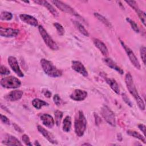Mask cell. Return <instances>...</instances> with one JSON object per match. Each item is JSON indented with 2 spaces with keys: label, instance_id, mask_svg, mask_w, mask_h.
Wrapping results in <instances>:
<instances>
[{
  "label": "cell",
  "instance_id": "3",
  "mask_svg": "<svg viewBox=\"0 0 146 146\" xmlns=\"http://www.w3.org/2000/svg\"><path fill=\"white\" fill-rule=\"evenodd\" d=\"M40 62L43 71L48 76L52 78H57L62 75V71L56 67L50 61L46 59H42Z\"/></svg>",
  "mask_w": 146,
  "mask_h": 146
},
{
  "label": "cell",
  "instance_id": "9",
  "mask_svg": "<svg viewBox=\"0 0 146 146\" xmlns=\"http://www.w3.org/2000/svg\"><path fill=\"white\" fill-rule=\"evenodd\" d=\"M8 63L12 70L19 77H23L24 74L21 71L18 64L17 58L14 56H10L8 58Z\"/></svg>",
  "mask_w": 146,
  "mask_h": 146
},
{
  "label": "cell",
  "instance_id": "22",
  "mask_svg": "<svg viewBox=\"0 0 146 146\" xmlns=\"http://www.w3.org/2000/svg\"><path fill=\"white\" fill-rule=\"evenodd\" d=\"M107 83L110 86L111 88L117 94H120V88L116 80L112 78H106Z\"/></svg>",
  "mask_w": 146,
  "mask_h": 146
},
{
  "label": "cell",
  "instance_id": "30",
  "mask_svg": "<svg viewBox=\"0 0 146 146\" xmlns=\"http://www.w3.org/2000/svg\"><path fill=\"white\" fill-rule=\"evenodd\" d=\"M126 21L129 23V25H131L132 29L136 33H139V29L138 27V26H137V25L136 24V23L135 21H133V20H132L129 18H126Z\"/></svg>",
  "mask_w": 146,
  "mask_h": 146
},
{
  "label": "cell",
  "instance_id": "19",
  "mask_svg": "<svg viewBox=\"0 0 146 146\" xmlns=\"http://www.w3.org/2000/svg\"><path fill=\"white\" fill-rule=\"evenodd\" d=\"M93 42L95 46L99 50L101 53L105 56H107L108 55V50L106 44L100 40L96 38L93 39Z\"/></svg>",
  "mask_w": 146,
  "mask_h": 146
},
{
  "label": "cell",
  "instance_id": "31",
  "mask_svg": "<svg viewBox=\"0 0 146 146\" xmlns=\"http://www.w3.org/2000/svg\"><path fill=\"white\" fill-rule=\"evenodd\" d=\"M54 26H55V29L57 30V32L58 33V34L59 35H63L64 34V29L63 28V27L62 26V25H60V23H58V22H55L54 23Z\"/></svg>",
  "mask_w": 146,
  "mask_h": 146
},
{
  "label": "cell",
  "instance_id": "20",
  "mask_svg": "<svg viewBox=\"0 0 146 146\" xmlns=\"http://www.w3.org/2000/svg\"><path fill=\"white\" fill-rule=\"evenodd\" d=\"M34 2L38 4V5H42V6L46 7V9L51 13V14L53 16L57 17L58 15V13L57 12L56 9L50 3H48V2H47V1H42V0L34 1Z\"/></svg>",
  "mask_w": 146,
  "mask_h": 146
},
{
  "label": "cell",
  "instance_id": "4",
  "mask_svg": "<svg viewBox=\"0 0 146 146\" xmlns=\"http://www.w3.org/2000/svg\"><path fill=\"white\" fill-rule=\"evenodd\" d=\"M38 30L41 35L45 44L51 50H57L59 48L56 43L52 39V38L49 35L46 30L41 25L38 26Z\"/></svg>",
  "mask_w": 146,
  "mask_h": 146
},
{
  "label": "cell",
  "instance_id": "14",
  "mask_svg": "<svg viewBox=\"0 0 146 146\" xmlns=\"http://www.w3.org/2000/svg\"><path fill=\"white\" fill-rule=\"evenodd\" d=\"M37 129L38 131L44 136V137L46 138L50 143L52 144H57V141L55 139V137L53 136V135L51 134L44 128H43L42 126L38 125L37 126Z\"/></svg>",
  "mask_w": 146,
  "mask_h": 146
},
{
  "label": "cell",
  "instance_id": "28",
  "mask_svg": "<svg viewBox=\"0 0 146 146\" xmlns=\"http://www.w3.org/2000/svg\"><path fill=\"white\" fill-rule=\"evenodd\" d=\"M63 112L60 111L56 110L54 112V116H55V123L57 126H59L60 124L61 120L63 117Z\"/></svg>",
  "mask_w": 146,
  "mask_h": 146
},
{
  "label": "cell",
  "instance_id": "15",
  "mask_svg": "<svg viewBox=\"0 0 146 146\" xmlns=\"http://www.w3.org/2000/svg\"><path fill=\"white\" fill-rule=\"evenodd\" d=\"M23 92L21 90H14L6 95L4 98L9 101H17L21 99L23 96Z\"/></svg>",
  "mask_w": 146,
  "mask_h": 146
},
{
  "label": "cell",
  "instance_id": "1",
  "mask_svg": "<svg viewBox=\"0 0 146 146\" xmlns=\"http://www.w3.org/2000/svg\"><path fill=\"white\" fill-rule=\"evenodd\" d=\"M125 83L127 86L129 92L131 94V95L133 96L134 99H135L139 108L141 110H145V104L143 100V99L140 96L135 85L133 82V80L131 74L129 72H127L125 76Z\"/></svg>",
  "mask_w": 146,
  "mask_h": 146
},
{
  "label": "cell",
  "instance_id": "10",
  "mask_svg": "<svg viewBox=\"0 0 146 146\" xmlns=\"http://www.w3.org/2000/svg\"><path fill=\"white\" fill-rule=\"evenodd\" d=\"M129 6H131L137 13L138 17H139L140 21L143 23V24L145 26V13L143 11L141 10L138 6L137 3L135 1H125Z\"/></svg>",
  "mask_w": 146,
  "mask_h": 146
},
{
  "label": "cell",
  "instance_id": "36",
  "mask_svg": "<svg viewBox=\"0 0 146 146\" xmlns=\"http://www.w3.org/2000/svg\"><path fill=\"white\" fill-rule=\"evenodd\" d=\"M1 120L5 124H10V120H9V119L6 116L2 114H1Z\"/></svg>",
  "mask_w": 146,
  "mask_h": 146
},
{
  "label": "cell",
  "instance_id": "8",
  "mask_svg": "<svg viewBox=\"0 0 146 146\" xmlns=\"http://www.w3.org/2000/svg\"><path fill=\"white\" fill-rule=\"evenodd\" d=\"M51 2L61 11L76 17H80L79 14L71 6L60 1H52Z\"/></svg>",
  "mask_w": 146,
  "mask_h": 146
},
{
  "label": "cell",
  "instance_id": "21",
  "mask_svg": "<svg viewBox=\"0 0 146 146\" xmlns=\"http://www.w3.org/2000/svg\"><path fill=\"white\" fill-rule=\"evenodd\" d=\"M103 61L106 63V64L111 68L115 70L120 74H123L124 71L123 70V69H121L119 66H118L117 64L112 59L109 58H106L103 59Z\"/></svg>",
  "mask_w": 146,
  "mask_h": 146
},
{
  "label": "cell",
  "instance_id": "37",
  "mask_svg": "<svg viewBox=\"0 0 146 146\" xmlns=\"http://www.w3.org/2000/svg\"><path fill=\"white\" fill-rule=\"evenodd\" d=\"M122 98L124 100V101L130 107H132V103L131 102V101L129 100V99H128V98L127 97V96L125 94H122Z\"/></svg>",
  "mask_w": 146,
  "mask_h": 146
},
{
  "label": "cell",
  "instance_id": "2",
  "mask_svg": "<svg viewBox=\"0 0 146 146\" xmlns=\"http://www.w3.org/2000/svg\"><path fill=\"white\" fill-rule=\"evenodd\" d=\"M87 120L86 117L82 111H79L76 113L74 121V129L76 135L79 136H82L86 129Z\"/></svg>",
  "mask_w": 146,
  "mask_h": 146
},
{
  "label": "cell",
  "instance_id": "42",
  "mask_svg": "<svg viewBox=\"0 0 146 146\" xmlns=\"http://www.w3.org/2000/svg\"><path fill=\"white\" fill-rule=\"evenodd\" d=\"M82 145H91V144H88V143H84V144H83Z\"/></svg>",
  "mask_w": 146,
  "mask_h": 146
},
{
  "label": "cell",
  "instance_id": "18",
  "mask_svg": "<svg viewBox=\"0 0 146 146\" xmlns=\"http://www.w3.org/2000/svg\"><path fill=\"white\" fill-rule=\"evenodd\" d=\"M2 143L6 145H22V143L20 141L11 135L6 134L5 137V140L2 141Z\"/></svg>",
  "mask_w": 146,
  "mask_h": 146
},
{
  "label": "cell",
  "instance_id": "7",
  "mask_svg": "<svg viewBox=\"0 0 146 146\" xmlns=\"http://www.w3.org/2000/svg\"><path fill=\"white\" fill-rule=\"evenodd\" d=\"M120 40V42L122 46V47H123V48L124 49L127 56H128L129 58V60L131 61V63L133 64V66L136 68V69H138V70H140V64L137 59V58H136V56H135V54L133 53V52L132 51V50L127 45L125 44V43L121 40V39H119Z\"/></svg>",
  "mask_w": 146,
  "mask_h": 146
},
{
  "label": "cell",
  "instance_id": "29",
  "mask_svg": "<svg viewBox=\"0 0 146 146\" xmlns=\"http://www.w3.org/2000/svg\"><path fill=\"white\" fill-rule=\"evenodd\" d=\"M13 18V14L7 11H2L0 15V19L4 21H10Z\"/></svg>",
  "mask_w": 146,
  "mask_h": 146
},
{
  "label": "cell",
  "instance_id": "11",
  "mask_svg": "<svg viewBox=\"0 0 146 146\" xmlns=\"http://www.w3.org/2000/svg\"><path fill=\"white\" fill-rule=\"evenodd\" d=\"M71 67L74 71L81 74L83 76L87 77L88 76V72L87 70L80 62L77 60H73L72 62Z\"/></svg>",
  "mask_w": 146,
  "mask_h": 146
},
{
  "label": "cell",
  "instance_id": "13",
  "mask_svg": "<svg viewBox=\"0 0 146 146\" xmlns=\"http://www.w3.org/2000/svg\"><path fill=\"white\" fill-rule=\"evenodd\" d=\"M87 96V92L84 90L80 89L75 90L71 94L70 98L75 101H82L84 100Z\"/></svg>",
  "mask_w": 146,
  "mask_h": 146
},
{
  "label": "cell",
  "instance_id": "26",
  "mask_svg": "<svg viewBox=\"0 0 146 146\" xmlns=\"http://www.w3.org/2000/svg\"><path fill=\"white\" fill-rule=\"evenodd\" d=\"M73 22H74L75 26L77 27V29H78V30L79 31V32L81 34H82L83 35H84L86 36H89L88 32L87 31V30L84 28V27L82 24H80L79 22H78L77 21H74Z\"/></svg>",
  "mask_w": 146,
  "mask_h": 146
},
{
  "label": "cell",
  "instance_id": "40",
  "mask_svg": "<svg viewBox=\"0 0 146 146\" xmlns=\"http://www.w3.org/2000/svg\"><path fill=\"white\" fill-rule=\"evenodd\" d=\"M13 125L14 126V128L17 131H19V132H22V130L21 129V128H19L17 125H16V124H13Z\"/></svg>",
  "mask_w": 146,
  "mask_h": 146
},
{
  "label": "cell",
  "instance_id": "25",
  "mask_svg": "<svg viewBox=\"0 0 146 146\" xmlns=\"http://www.w3.org/2000/svg\"><path fill=\"white\" fill-rule=\"evenodd\" d=\"M127 133L129 136H132V137H133L135 138L138 139L139 140H140L142 142H143L144 144L146 143L145 136H143L141 134H140L139 132H136L135 131L129 129V130L127 131Z\"/></svg>",
  "mask_w": 146,
  "mask_h": 146
},
{
  "label": "cell",
  "instance_id": "23",
  "mask_svg": "<svg viewBox=\"0 0 146 146\" xmlns=\"http://www.w3.org/2000/svg\"><path fill=\"white\" fill-rule=\"evenodd\" d=\"M71 128V118L70 116H66L63 121V130L68 132L70 131Z\"/></svg>",
  "mask_w": 146,
  "mask_h": 146
},
{
  "label": "cell",
  "instance_id": "6",
  "mask_svg": "<svg viewBox=\"0 0 146 146\" xmlns=\"http://www.w3.org/2000/svg\"><path fill=\"white\" fill-rule=\"evenodd\" d=\"M100 113L102 117L109 124L113 127L116 126V119L114 113L108 106L104 105L101 108Z\"/></svg>",
  "mask_w": 146,
  "mask_h": 146
},
{
  "label": "cell",
  "instance_id": "38",
  "mask_svg": "<svg viewBox=\"0 0 146 146\" xmlns=\"http://www.w3.org/2000/svg\"><path fill=\"white\" fill-rule=\"evenodd\" d=\"M138 128L143 132L144 136H145V125L143 124H140L138 125Z\"/></svg>",
  "mask_w": 146,
  "mask_h": 146
},
{
  "label": "cell",
  "instance_id": "35",
  "mask_svg": "<svg viewBox=\"0 0 146 146\" xmlns=\"http://www.w3.org/2000/svg\"><path fill=\"white\" fill-rule=\"evenodd\" d=\"M22 139V141L25 144V145H32V144L31 143L30 140V138L27 135H26V134L23 135Z\"/></svg>",
  "mask_w": 146,
  "mask_h": 146
},
{
  "label": "cell",
  "instance_id": "32",
  "mask_svg": "<svg viewBox=\"0 0 146 146\" xmlns=\"http://www.w3.org/2000/svg\"><path fill=\"white\" fill-rule=\"evenodd\" d=\"M145 51H146V48L144 46H141L140 47V56L144 64H145Z\"/></svg>",
  "mask_w": 146,
  "mask_h": 146
},
{
  "label": "cell",
  "instance_id": "17",
  "mask_svg": "<svg viewBox=\"0 0 146 146\" xmlns=\"http://www.w3.org/2000/svg\"><path fill=\"white\" fill-rule=\"evenodd\" d=\"M40 117L44 125L50 128H52L54 127L55 124V120L50 115L47 113H43L41 115Z\"/></svg>",
  "mask_w": 146,
  "mask_h": 146
},
{
  "label": "cell",
  "instance_id": "5",
  "mask_svg": "<svg viewBox=\"0 0 146 146\" xmlns=\"http://www.w3.org/2000/svg\"><path fill=\"white\" fill-rule=\"evenodd\" d=\"M1 86L6 88H17L21 85V82L17 78L13 76L4 77L0 82Z\"/></svg>",
  "mask_w": 146,
  "mask_h": 146
},
{
  "label": "cell",
  "instance_id": "41",
  "mask_svg": "<svg viewBox=\"0 0 146 146\" xmlns=\"http://www.w3.org/2000/svg\"><path fill=\"white\" fill-rule=\"evenodd\" d=\"M34 145H40V144L39 143H38V141H35V143H34Z\"/></svg>",
  "mask_w": 146,
  "mask_h": 146
},
{
  "label": "cell",
  "instance_id": "27",
  "mask_svg": "<svg viewBox=\"0 0 146 146\" xmlns=\"http://www.w3.org/2000/svg\"><path fill=\"white\" fill-rule=\"evenodd\" d=\"M94 16L99 20L102 23H103L104 25H106L107 27H111V25L110 22L103 15L99 14L98 13H94Z\"/></svg>",
  "mask_w": 146,
  "mask_h": 146
},
{
  "label": "cell",
  "instance_id": "24",
  "mask_svg": "<svg viewBox=\"0 0 146 146\" xmlns=\"http://www.w3.org/2000/svg\"><path fill=\"white\" fill-rule=\"evenodd\" d=\"M32 104L33 107L37 110H39L42 107L48 105V104L47 102L38 98H35L33 99L32 101Z\"/></svg>",
  "mask_w": 146,
  "mask_h": 146
},
{
  "label": "cell",
  "instance_id": "33",
  "mask_svg": "<svg viewBox=\"0 0 146 146\" xmlns=\"http://www.w3.org/2000/svg\"><path fill=\"white\" fill-rule=\"evenodd\" d=\"M53 100H54V102L55 103V104L57 106H59L60 105H61V104H62V100L60 97L59 95H58V94H55V95H54Z\"/></svg>",
  "mask_w": 146,
  "mask_h": 146
},
{
  "label": "cell",
  "instance_id": "39",
  "mask_svg": "<svg viewBox=\"0 0 146 146\" xmlns=\"http://www.w3.org/2000/svg\"><path fill=\"white\" fill-rule=\"evenodd\" d=\"M43 94L44 96L47 98H50L51 96V92L47 90H44L43 91Z\"/></svg>",
  "mask_w": 146,
  "mask_h": 146
},
{
  "label": "cell",
  "instance_id": "16",
  "mask_svg": "<svg viewBox=\"0 0 146 146\" xmlns=\"http://www.w3.org/2000/svg\"><path fill=\"white\" fill-rule=\"evenodd\" d=\"M19 18L23 22L30 25L31 26L36 27L38 25V22L34 17L26 14H22L19 15Z\"/></svg>",
  "mask_w": 146,
  "mask_h": 146
},
{
  "label": "cell",
  "instance_id": "12",
  "mask_svg": "<svg viewBox=\"0 0 146 146\" xmlns=\"http://www.w3.org/2000/svg\"><path fill=\"white\" fill-rule=\"evenodd\" d=\"M19 30L18 29H13V28H5L0 27V35L1 36L9 38V37H15L18 35Z\"/></svg>",
  "mask_w": 146,
  "mask_h": 146
},
{
  "label": "cell",
  "instance_id": "34",
  "mask_svg": "<svg viewBox=\"0 0 146 146\" xmlns=\"http://www.w3.org/2000/svg\"><path fill=\"white\" fill-rule=\"evenodd\" d=\"M10 72V70L5 66L1 65L0 68V73L1 75H8Z\"/></svg>",
  "mask_w": 146,
  "mask_h": 146
}]
</instances>
